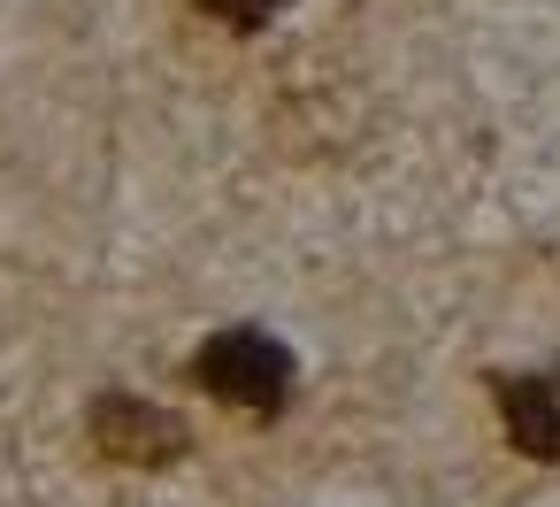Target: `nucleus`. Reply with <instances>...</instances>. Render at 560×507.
I'll use <instances>...</instances> for the list:
<instances>
[{
  "instance_id": "7ed1b4c3",
  "label": "nucleus",
  "mask_w": 560,
  "mask_h": 507,
  "mask_svg": "<svg viewBox=\"0 0 560 507\" xmlns=\"http://www.w3.org/2000/svg\"><path fill=\"white\" fill-rule=\"evenodd\" d=\"M499 415L529 461H560V377H499Z\"/></svg>"
},
{
  "instance_id": "20e7f679",
  "label": "nucleus",
  "mask_w": 560,
  "mask_h": 507,
  "mask_svg": "<svg viewBox=\"0 0 560 507\" xmlns=\"http://www.w3.org/2000/svg\"><path fill=\"white\" fill-rule=\"evenodd\" d=\"M200 9L223 16V24H246V32H254V24H269V16L284 9V0H200Z\"/></svg>"
},
{
  "instance_id": "f03ea898",
  "label": "nucleus",
  "mask_w": 560,
  "mask_h": 507,
  "mask_svg": "<svg viewBox=\"0 0 560 507\" xmlns=\"http://www.w3.org/2000/svg\"><path fill=\"white\" fill-rule=\"evenodd\" d=\"M93 446H101L108 461H124V469H162V461L185 453V423H177L170 407H154V400L108 392V400L93 407Z\"/></svg>"
},
{
  "instance_id": "f257e3e1",
  "label": "nucleus",
  "mask_w": 560,
  "mask_h": 507,
  "mask_svg": "<svg viewBox=\"0 0 560 507\" xmlns=\"http://www.w3.org/2000/svg\"><path fill=\"white\" fill-rule=\"evenodd\" d=\"M192 377H200V392L223 400V407L277 415L284 392H292V354H284L269 331H215V338L192 354Z\"/></svg>"
}]
</instances>
